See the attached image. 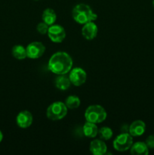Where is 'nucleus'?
Segmentation results:
<instances>
[{
	"label": "nucleus",
	"mask_w": 154,
	"mask_h": 155,
	"mask_svg": "<svg viewBox=\"0 0 154 155\" xmlns=\"http://www.w3.org/2000/svg\"><path fill=\"white\" fill-rule=\"evenodd\" d=\"M35 1H39V0H35Z\"/></svg>",
	"instance_id": "24"
},
{
	"label": "nucleus",
	"mask_w": 154,
	"mask_h": 155,
	"mask_svg": "<svg viewBox=\"0 0 154 155\" xmlns=\"http://www.w3.org/2000/svg\"><path fill=\"white\" fill-rule=\"evenodd\" d=\"M48 36L51 42L60 43L66 38V31L62 26L58 24H53L48 28Z\"/></svg>",
	"instance_id": "6"
},
{
	"label": "nucleus",
	"mask_w": 154,
	"mask_h": 155,
	"mask_svg": "<svg viewBox=\"0 0 154 155\" xmlns=\"http://www.w3.org/2000/svg\"><path fill=\"white\" fill-rule=\"evenodd\" d=\"M54 85L57 89L65 91L69 89L71 85V82L69 77H65V75H58V77H56L54 80Z\"/></svg>",
	"instance_id": "16"
},
{
	"label": "nucleus",
	"mask_w": 154,
	"mask_h": 155,
	"mask_svg": "<svg viewBox=\"0 0 154 155\" xmlns=\"http://www.w3.org/2000/svg\"><path fill=\"white\" fill-rule=\"evenodd\" d=\"M81 104L79 98L75 95H69L65 100V104L67 107L68 109H75L78 108Z\"/></svg>",
	"instance_id": "18"
},
{
	"label": "nucleus",
	"mask_w": 154,
	"mask_h": 155,
	"mask_svg": "<svg viewBox=\"0 0 154 155\" xmlns=\"http://www.w3.org/2000/svg\"><path fill=\"white\" fill-rule=\"evenodd\" d=\"M152 6H153L154 8V0H152Z\"/></svg>",
	"instance_id": "23"
},
{
	"label": "nucleus",
	"mask_w": 154,
	"mask_h": 155,
	"mask_svg": "<svg viewBox=\"0 0 154 155\" xmlns=\"http://www.w3.org/2000/svg\"><path fill=\"white\" fill-rule=\"evenodd\" d=\"M48 28H49V26L47 24H45V22H43V21L39 23L37 27H36V30H37L38 33H39L42 35H45L48 33Z\"/></svg>",
	"instance_id": "20"
},
{
	"label": "nucleus",
	"mask_w": 154,
	"mask_h": 155,
	"mask_svg": "<svg viewBox=\"0 0 154 155\" xmlns=\"http://www.w3.org/2000/svg\"><path fill=\"white\" fill-rule=\"evenodd\" d=\"M72 17L75 22L82 25L96 21L98 18V15L93 12L91 8L83 3L76 5L73 8L72 11Z\"/></svg>",
	"instance_id": "2"
},
{
	"label": "nucleus",
	"mask_w": 154,
	"mask_h": 155,
	"mask_svg": "<svg viewBox=\"0 0 154 155\" xmlns=\"http://www.w3.org/2000/svg\"><path fill=\"white\" fill-rule=\"evenodd\" d=\"M107 111L99 104L88 106L85 111V118L86 121L96 124L104 122L107 119Z\"/></svg>",
	"instance_id": "3"
},
{
	"label": "nucleus",
	"mask_w": 154,
	"mask_h": 155,
	"mask_svg": "<svg viewBox=\"0 0 154 155\" xmlns=\"http://www.w3.org/2000/svg\"><path fill=\"white\" fill-rule=\"evenodd\" d=\"M2 139H3V134L2 133L1 130H0V143H1V142L2 141Z\"/></svg>",
	"instance_id": "22"
},
{
	"label": "nucleus",
	"mask_w": 154,
	"mask_h": 155,
	"mask_svg": "<svg viewBox=\"0 0 154 155\" xmlns=\"http://www.w3.org/2000/svg\"><path fill=\"white\" fill-rule=\"evenodd\" d=\"M98 32V26L94 21L84 24L82 28V34L87 40H92L97 36Z\"/></svg>",
	"instance_id": "10"
},
{
	"label": "nucleus",
	"mask_w": 154,
	"mask_h": 155,
	"mask_svg": "<svg viewBox=\"0 0 154 155\" xmlns=\"http://www.w3.org/2000/svg\"><path fill=\"white\" fill-rule=\"evenodd\" d=\"M72 59L65 51H57L51 55L48 61V68L51 72L57 75H65L69 73L72 68Z\"/></svg>",
	"instance_id": "1"
},
{
	"label": "nucleus",
	"mask_w": 154,
	"mask_h": 155,
	"mask_svg": "<svg viewBox=\"0 0 154 155\" xmlns=\"http://www.w3.org/2000/svg\"><path fill=\"white\" fill-rule=\"evenodd\" d=\"M33 117L29 110H22L17 115L16 123L20 128L27 129L32 125Z\"/></svg>",
	"instance_id": "9"
},
{
	"label": "nucleus",
	"mask_w": 154,
	"mask_h": 155,
	"mask_svg": "<svg viewBox=\"0 0 154 155\" xmlns=\"http://www.w3.org/2000/svg\"><path fill=\"white\" fill-rule=\"evenodd\" d=\"M67 110L68 108L65 103L62 101H55L48 106L46 110V116L51 120H60L66 117Z\"/></svg>",
	"instance_id": "4"
},
{
	"label": "nucleus",
	"mask_w": 154,
	"mask_h": 155,
	"mask_svg": "<svg viewBox=\"0 0 154 155\" xmlns=\"http://www.w3.org/2000/svg\"><path fill=\"white\" fill-rule=\"evenodd\" d=\"M145 143L147 145V147L149 148V149H154V134L150 135V136H148L146 138V141H145Z\"/></svg>",
	"instance_id": "21"
},
{
	"label": "nucleus",
	"mask_w": 154,
	"mask_h": 155,
	"mask_svg": "<svg viewBox=\"0 0 154 155\" xmlns=\"http://www.w3.org/2000/svg\"><path fill=\"white\" fill-rule=\"evenodd\" d=\"M89 149L94 155H104L107 154V147L102 139H95L91 142Z\"/></svg>",
	"instance_id": "11"
},
{
	"label": "nucleus",
	"mask_w": 154,
	"mask_h": 155,
	"mask_svg": "<svg viewBox=\"0 0 154 155\" xmlns=\"http://www.w3.org/2000/svg\"><path fill=\"white\" fill-rule=\"evenodd\" d=\"M71 84L75 86H80L84 84L87 79V74L84 69L81 68H75L71 69L69 75Z\"/></svg>",
	"instance_id": "8"
},
{
	"label": "nucleus",
	"mask_w": 154,
	"mask_h": 155,
	"mask_svg": "<svg viewBox=\"0 0 154 155\" xmlns=\"http://www.w3.org/2000/svg\"><path fill=\"white\" fill-rule=\"evenodd\" d=\"M98 136H99L100 139L102 140L107 141L110 140L112 137H113V130L111 128L107 127H103L101 128L98 129Z\"/></svg>",
	"instance_id": "19"
},
{
	"label": "nucleus",
	"mask_w": 154,
	"mask_h": 155,
	"mask_svg": "<svg viewBox=\"0 0 154 155\" xmlns=\"http://www.w3.org/2000/svg\"><path fill=\"white\" fill-rule=\"evenodd\" d=\"M83 133L85 136L89 139H94L96 137L98 134V128L96 124L86 121L85 125L83 126Z\"/></svg>",
	"instance_id": "14"
},
{
	"label": "nucleus",
	"mask_w": 154,
	"mask_h": 155,
	"mask_svg": "<svg viewBox=\"0 0 154 155\" xmlns=\"http://www.w3.org/2000/svg\"><path fill=\"white\" fill-rule=\"evenodd\" d=\"M133 144V138L129 133H123L119 134L113 140V148L116 151L123 152L130 149Z\"/></svg>",
	"instance_id": "5"
},
{
	"label": "nucleus",
	"mask_w": 154,
	"mask_h": 155,
	"mask_svg": "<svg viewBox=\"0 0 154 155\" xmlns=\"http://www.w3.org/2000/svg\"><path fill=\"white\" fill-rule=\"evenodd\" d=\"M27 58L30 59H38L42 57L45 51V46L41 42H33L26 48Z\"/></svg>",
	"instance_id": "7"
},
{
	"label": "nucleus",
	"mask_w": 154,
	"mask_h": 155,
	"mask_svg": "<svg viewBox=\"0 0 154 155\" xmlns=\"http://www.w3.org/2000/svg\"><path fill=\"white\" fill-rule=\"evenodd\" d=\"M11 54L13 57L18 60H24L27 58L26 48L21 45H14L11 49Z\"/></svg>",
	"instance_id": "17"
},
{
	"label": "nucleus",
	"mask_w": 154,
	"mask_h": 155,
	"mask_svg": "<svg viewBox=\"0 0 154 155\" xmlns=\"http://www.w3.org/2000/svg\"><path fill=\"white\" fill-rule=\"evenodd\" d=\"M129 150L130 153L132 155H147L149 154V148L146 143L143 142L133 143Z\"/></svg>",
	"instance_id": "13"
},
{
	"label": "nucleus",
	"mask_w": 154,
	"mask_h": 155,
	"mask_svg": "<svg viewBox=\"0 0 154 155\" xmlns=\"http://www.w3.org/2000/svg\"><path fill=\"white\" fill-rule=\"evenodd\" d=\"M145 130H146V124L140 120L134 121L128 127V133L132 137L142 136L145 133Z\"/></svg>",
	"instance_id": "12"
},
{
	"label": "nucleus",
	"mask_w": 154,
	"mask_h": 155,
	"mask_svg": "<svg viewBox=\"0 0 154 155\" xmlns=\"http://www.w3.org/2000/svg\"><path fill=\"white\" fill-rule=\"evenodd\" d=\"M42 21L48 24V26L53 25L57 20V15L52 8H48L42 12Z\"/></svg>",
	"instance_id": "15"
}]
</instances>
